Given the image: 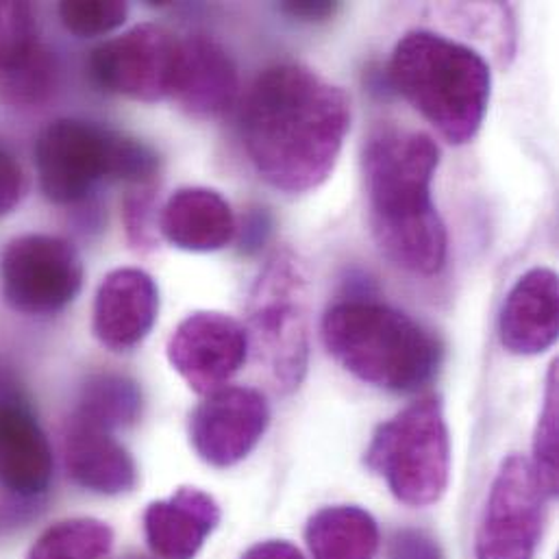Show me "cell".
<instances>
[{
    "label": "cell",
    "mask_w": 559,
    "mask_h": 559,
    "mask_svg": "<svg viewBox=\"0 0 559 559\" xmlns=\"http://www.w3.org/2000/svg\"><path fill=\"white\" fill-rule=\"evenodd\" d=\"M249 342L281 392L300 385L309 364L307 277L294 253L280 251L251 292Z\"/></svg>",
    "instance_id": "obj_7"
},
{
    "label": "cell",
    "mask_w": 559,
    "mask_h": 559,
    "mask_svg": "<svg viewBox=\"0 0 559 559\" xmlns=\"http://www.w3.org/2000/svg\"><path fill=\"white\" fill-rule=\"evenodd\" d=\"M162 236L188 253H214L231 245L238 225L231 205L214 190H177L162 210Z\"/></svg>",
    "instance_id": "obj_18"
},
{
    "label": "cell",
    "mask_w": 559,
    "mask_h": 559,
    "mask_svg": "<svg viewBox=\"0 0 559 559\" xmlns=\"http://www.w3.org/2000/svg\"><path fill=\"white\" fill-rule=\"evenodd\" d=\"M390 81L449 144H468L479 133L492 72L471 46L433 31H412L392 52Z\"/></svg>",
    "instance_id": "obj_3"
},
{
    "label": "cell",
    "mask_w": 559,
    "mask_h": 559,
    "mask_svg": "<svg viewBox=\"0 0 559 559\" xmlns=\"http://www.w3.org/2000/svg\"><path fill=\"white\" fill-rule=\"evenodd\" d=\"M242 559H305L302 554L283 540H269L251 547Z\"/></svg>",
    "instance_id": "obj_29"
},
{
    "label": "cell",
    "mask_w": 559,
    "mask_h": 559,
    "mask_svg": "<svg viewBox=\"0 0 559 559\" xmlns=\"http://www.w3.org/2000/svg\"><path fill=\"white\" fill-rule=\"evenodd\" d=\"M181 39L159 24H138L92 50L94 81L118 96L157 103L173 96Z\"/></svg>",
    "instance_id": "obj_9"
},
{
    "label": "cell",
    "mask_w": 559,
    "mask_h": 559,
    "mask_svg": "<svg viewBox=\"0 0 559 559\" xmlns=\"http://www.w3.org/2000/svg\"><path fill=\"white\" fill-rule=\"evenodd\" d=\"M440 148L427 133L385 129L364 151L372 236L399 269L433 277L447 264L449 238L431 197Z\"/></svg>",
    "instance_id": "obj_2"
},
{
    "label": "cell",
    "mask_w": 559,
    "mask_h": 559,
    "mask_svg": "<svg viewBox=\"0 0 559 559\" xmlns=\"http://www.w3.org/2000/svg\"><path fill=\"white\" fill-rule=\"evenodd\" d=\"M307 545L313 559H374L379 530L361 508H324L307 525Z\"/></svg>",
    "instance_id": "obj_20"
},
{
    "label": "cell",
    "mask_w": 559,
    "mask_h": 559,
    "mask_svg": "<svg viewBox=\"0 0 559 559\" xmlns=\"http://www.w3.org/2000/svg\"><path fill=\"white\" fill-rule=\"evenodd\" d=\"M0 385V486L37 497L52 479L50 444L20 392Z\"/></svg>",
    "instance_id": "obj_13"
},
{
    "label": "cell",
    "mask_w": 559,
    "mask_h": 559,
    "mask_svg": "<svg viewBox=\"0 0 559 559\" xmlns=\"http://www.w3.org/2000/svg\"><path fill=\"white\" fill-rule=\"evenodd\" d=\"M35 168L48 201L74 205L103 179L146 188L159 173V157L131 135L85 120L61 118L39 133Z\"/></svg>",
    "instance_id": "obj_5"
},
{
    "label": "cell",
    "mask_w": 559,
    "mask_h": 559,
    "mask_svg": "<svg viewBox=\"0 0 559 559\" xmlns=\"http://www.w3.org/2000/svg\"><path fill=\"white\" fill-rule=\"evenodd\" d=\"M322 337L350 374L390 392H416L433 379L442 359L431 331L372 298L335 302L324 313Z\"/></svg>",
    "instance_id": "obj_4"
},
{
    "label": "cell",
    "mask_w": 559,
    "mask_h": 559,
    "mask_svg": "<svg viewBox=\"0 0 559 559\" xmlns=\"http://www.w3.org/2000/svg\"><path fill=\"white\" fill-rule=\"evenodd\" d=\"M283 13L302 22H322L337 11V2L329 0H298V2H283Z\"/></svg>",
    "instance_id": "obj_28"
},
{
    "label": "cell",
    "mask_w": 559,
    "mask_h": 559,
    "mask_svg": "<svg viewBox=\"0 0 559 559\" xmlns=\"http://www.w3.org/2000/svg\"><path fill=\"white\" fill-rule=\"evenodd\" d=\"M159 311V289L140 269H118L98 285L94 333L111 350H131L151 333Z\"/></svg>",
    "instance_id": "obj_14"
},
{
    "label": "cell",
    "mask_w": 559,
    "mask_h": 559,
    "mask_svg": "<svg viewBox=\"0 0 559 559\" xmlns=\"http://www.w3.org/2000/svg\"><path fill=\"white\" fill-rule=\"evenodd\" d=\"M547 490L525 455H510L492 484L477 534V559H534Z\"/></svg>",
    "instance_id": "obj_10"
},
{
    "label": "cell",
    "mask_w": 559,
    "mask_h": 559,
    "mask_svg": "<svg viewBox=\"0 0 559 559\" xmlns=\"http://www.w3.org/2000/svg\"><path fill=\"white\" fill-rule=\"evenodd\" d=\"M127 2L118 0H68L59 4L63 26L79 37H100L124 24Z\"/></svg>",
    "instance_id": "obj_25"
},
{
    "label": "cell",
    "mask_w": 559,
    "mask_h": 559,
    "mask_svg": "<svg viewBox=\"0 0 559 559\" xmlns=\"http://www.w3.org/2000/svg\"><path fill=\"white\" fill-rule=\"evenodd\" d=\"M114 547L109 525L94 519H72L46 530L26 559H105Z\"/></svg>",
    "instance_id": "obj_22"
},
{
    "label": "cell",
    "mask_w": 559,
    "mask_h": 559,
    "mask_svg": "<svg viewBox=\"0 0 559 559\" xmlns=\"http://www.w3.org/2000/svg\"><path fill=\"white\" fill-rule=\"evenodd\" d=\"M558 361H556L551 366L549 381H547V396L538 418V429L534 438V460H532L549 497L558 492Z\"/></svg>",
    "instance_id": "obj_24"
},
{
    "label": "cell",
    "mask_w": 559,
    "mask_h": 559,
    "mask_svg": "<svg viewBox=\"0 0 559 559\" xmlns=\"http://www.w3.org/2000/svg\"><path fill=\"white\" fill-rule=\"evenodd\" d=\"M41 48L33 9L26 2H0V74L24 66Z\"/></svg>",
    "instance_id": "obj_23"
},
{
    "label": "cell",
    "mask_w": 559,
    "mask_h": 559,
    "mask_svg": "<svg viewBox=\"0 0 559 559\" xmlns=\"http://www.w3.org/2000/svg\"><path fill=\"white\" fill-rule=\"evenodd\" d=\"M350 129V98L300 63L269 68L242 111L245 148L266 183L287 194L320 188Z\"/></svg>",
    "instance_id": "obj_1"
},
{
    "label": "cell",
    "mask_w": 559,
    "mask_h": 559,
    "mask_svg": "<svg viewBox=\"0 0 559 559\" xmlns=\"http://www.w3.org/2000/svg\"><path fill=\"white\" fill-rule=\"evenodd\" d=\"M366 464L392 495L414 508L436 503L451 475V440L438 399H420L383 423L366 451Z\"/></svg>",
    "instance_id": "obj_6"
},
{
    "label": "cell",
    "mask_w": 559,
    "mask_h": 559,
    "mask_svg": "<svg viewBox=\"0 0 559 559\" xmlns=\"http://www.w3.org/2000/svg\"><path fill=\"white\" fill-rule=\"evenodd\" d=\"M0 281L2 296L15 311L48 316L76 298L83 285V262L68 240L28 234L4 249Z\"/></svg>",
    "instance_id": "obj_8"
},
{
    "label": "cell",
    "mask_w": 559,
    "mask_h": 559,
    "mask_svg": "<svg viewBox=\"0 0 559 559\" xmlns=\"http://www.w3.org/2000/svg\"><path fill=\"white\" fill-rule=\"evenodd\" d=\"M559 333V281L551 269H532L510 289L499 318L503 346L514 355H538Z\"/></svg>",
    "instance_id": "obj_15"
},
{
    "label": "cell",
    "mask_w": 559,
    "mask_h": 559,
    "mask_svg": "<svg viewBox=\"0 0 559 559\" xmlns=\"http://www.w3.org/2000/svg\"><path fill=\"white\" fill-rule=\"evenodd\" d=\"M238 87L236 63L218 41L205 35L181 39L173 98L190 116L216 118L225 114L236 103Z\"/></svg>",
    "instance_id": "obj_16"
},
{
    "label": "cell",
    "mask_w": 559,
    "mask_h": 559,
    "mask_svg": "<svg viewBox=\"0 0 559 559\" xmlns=\"http://www.w3.org/2000/svg\"><path fill=\"white\" fill-rule=\"evenodd\" d=\"M24 194V177L17 162L0 148V218L7 216Z\"/></svg>",
    "instance_id": "obj_27"
},
{
    "label": "cell",
    "mask_w": 559,
    "mask_h": 559,
    "mask_svg": "<svg viewBox=\"0 0 559 559\" xmlns=\"http://www.w3.org/2000/svg\"><path fill=\"white\" fill-rule=\"evenodd\" d=\"M68 477L96 495H122L138 481V468L129 451L116 438L98 427L74 420L66 433Z\"/></svg>",
    "instance_id": "obj_19"
},
{
    "label": "cell",
    "mask_w": 559,
    "mask_h": 559,
    "mask_svg": "<svg viewBox=\"0 0 559 559\" xmlns=\"http://www.w3.org/2000/svg\"><path fill=\"white\" fill-rule=\"evenodd\" d=\"M390 559H444L438 543L418 530H403L394 536Z\"/></svg>",
    "instance_id": "obj_26"
},
{
    "label": "cell",
    "mask_w": 559,
    "mask_h": 559,
    "mask_svg": "<svg viewBox=\"0 0 559 559\" xmlns=\"http://www.w3.org/2000/svg\"><path fill=\"white\" fill-rule=\"evenodd\" d=\"M218 523V503L199 488H179L170 499L151 503L144 514L148 547L162 559L197 558Z\"/></svg>",
    "instance_id": "obj_17"
},
{
    "label": "cell",
    "mask_w": 559,
    "mask_h": 559,
    "mask_svg": "<svg viewBox=\"0 0 559 559\" xmlns=\"http://www.w3.org/2000/svg\"><path fill=\"white\" fill-rule=\"evenodd\" d=\"M142 414V392L138 383L124 374H96L81 392L74 420L114 431L133 425Z\"/></svg>",
    "instance_id": "obj_21"
},
{
    "label": "cell",
    "mask_w": 559,
    "mask_h": 559,
    "mask_svg": "<svg viewBox=\"0 0 559 559\" xmlns=\"http://www.w3.org/2000/svg\"><path fill=\"white\" fill-rule=\"evenodd\" d=\"M271 409L262 392L225 385L205 396L190 420V440L203 462L229 468L242 462L262 440Z\"/></svg>",
    "instance_id": "obj_11"
},
{
    "label": "cell",
    "mask_w": 559,
    "mask_h": 559,
    "mask_svg": "<svg viewBox=\"0 0 559 559\" xmlns=\"http://www.w3.org/2000/svg\"><path fill=\"white\" fill-rule=\"evenodd\" d=\"M249 355V331L221 311L190 313L168 340L173 368L199 394H210L242 368Z\"/></svg>",
    "instance_id": "obj_12"
}]
</instances>
